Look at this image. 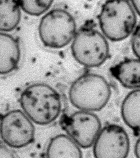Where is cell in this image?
<instances>
[{
  "instance_id": "6da1fadb",
  "label": "cell",
  "mask_w": 140,
  "mask_h": 158,
  "mask_svg": "<svg viewBox=\"0 0 140 158\" xmlns=\"http://www.w3.org/2000/svg\"><path fill=\"white\" fill-rule=\"evenodd\" d=\"M19 101L25 114L38 125L50 124L58 118L61 112L60 95L46 84H34L25 88Z\"/></svg>"
},
{
  "instance_id": "7a4b0ae2",
  "label": "cell",
  "mask_w": 140,
  "mask_h": 158,
  "mask_svg": "<svg viewBox=\"0 0 140 158\" xmlns=\"http://www.w3.org/2000/svg\"><path fill=\"white\" fill-rule=\"evenodd\" d=\"M111 94L107 81L98 74L82 75L73 83L69 92L71 104L81 110L98 111L107 105Z\"/></svg>"
},
{
  "instance_id": "3957f363",
  "label": "cell",
  "mask_w": 140,
  "mask_h": 158,
  "mask_svg": "<svg viewBox=\"0 0 140 158\" xmlns=\"http://www.w3.org/2000/svg\"><path fill=\"white\" fill-rule=\"evenodd\" d=\"M98 20L105 36L111 41H118L133 32L136 17L128 0H107L102 6Z\"/></svg>"
},
{
  "instance_id": "277c9868",
  "label": "cell",
  "mask_w": 140,
  "mask_h": 158,
  "mask_svg": "<svg viewBox=\"0 0 140 158\" xmlns=\"http://www.w3.org/2000/svg\"><path fill=\"white\" fill-rule=\"evenodd\" d=\"M71 51L77 62L87 67L102 65L109 56L106 37L92 26H85L77 31Z\"/></svg>"
},
{
  "instance_id": "5b68a950",
  "label": "cell",
  "mask_w": 140,
  "mask_h": 158,
  "mask_svg": "<svg viewBox=\"0 0 140 158\" xmlns=\"http://www.w3.org/2000/svg\"><path fill=\"white\" fill-rule=\"evenodd\" d=\"M77 32L72 15L65 10L56 9L44 15L40 22L39 35L46 47L59 49L71 42Z\"/></svg>"
},
{
  "instance_id": "8992f818",
  "label": "cell",
  "mask_w": 140,
  "mask_h": 158,
  "mask_svg": "<svg viewBox=\"0 0 140 158\" xmlns=\"http://www.w3.org/2000/svg\"><path fill=\"white\" fill-rule=\"evenodd\" d=\"M61 127L80 147L86 149L94 144L101 130L98 116L89 111L81 110L70 115L64 114Z\"/></svg>"
},
{
  "instance_id": "52a82bcc",
  "label": "cell",
  "mask_w": 140,
  "mask_h": 158,
  "mask_svg": "<svg viewBox=\"0 0 140 158\" xmlns=\"http://www.w3.org/2000/svg\"><path fill=\"white\" fill-rule=\"evenodd\" d=\"M0 135L2 140L11 148H22L33 142L35 128L25 113L19 110H13L2 117Z\"/></svg>"
},
{
  "instance_id": "ba28073f",
  "label": "cell",
  "mask_w": 140,
  "mask_h": 158,
  "mask_svg": "<svg viewBox=\"0 0 140 158\" xmlns=\"http://www.w3.org/2000/svg\"><path fill=\"white\" fill-rule=\"evenodd\" d=\"M93 147L95 158H124L130 152V138L120 125L110 124L101 130Z\"/></svg>"
},
{
  "instance_id": "9c48e42d",
  "label": "cell",
  "mask_w": 140,
  "mask_h": 158,
  "mask_svg": "<svg viewBox=\"0 0 140 158\" xmlns=\"http://www.w3.org/2000/svg\"><path fill=\"white\" fill-rule=\"evenodd\" d=\"M19 41L12 36L0 32V75H5L17 69L20 61Z\"/></svg>"
},
{
  "instance_id": "30bf717a",
  "label": "cell",
  "mask_w": 140,
  "mask_h": 158,
  "mask_svg": "<svg viewBox=\"0 0 140 158\" xmlns=\"http://www.w3.org/2000/svg\"><path fill=\"white\" fill-rule=\"evenodd\" d=\"M110 73L123 87L140 89V60L127 59L112 67Z\"/></svg>"
},
{
  "instance_id": "8fae6325",
  "label": "cell",
  "mask_w": 140,
  "mask_h": 158,
  "mask_svg": "<svg viewBox=\"0 0 140 158\" xmlns=\"http://www.w3.org/2000/svg\"><path fill=\"white\" fill-rule=\"evenodd\" d=\"M48 158H82L80 147L69 136L58 135L52 138L46 149Z\"/></svg>"
},
{
  "instance_id": "7c38bea8",
  "label": "cell",
  "mask_w": 140,
  "mask_h": 158,
  "mask_svg": "<svg viewBox=\"0 0 140 158\" xmlns=\"http://www.w3.org/2000/svg\"><path fill=\"white\" fill-rule=\"evenodd\" d=\"M121 114L128 127L140 132V89L131 91L125 97L122 104Z\"/></svg>"
},
{
  "instance_id": "4fadbf2b",
  "label": "cell",
  "mask_w": 140,
  "mask_h": 158,
  "mask_svg": "<svg viewBox=\"0 0 140 158\" xmlns=\"http://www.w3.org/2000/svg\"><path fill=\"white\" fill-rule=\"evenodd\" d=\"M20 7L17 0H0V31H13L19 24Z\"/></svg>"
},
{
  "instance_id": "5bb4252c",
  "label": "cell",
  "mask_w": 140,
  "mask_h": 158,
  "mask_svg": "<svg viewBox=\"0 0 140 158\" xmlns=\"http://www.w3.org/2000/svg\"><path fill=\"white\" fill-rule=\"evenodd\" d=\"M20 8L25 13L33 16H38L47 11L54 0H17Z\"/></svg>"
},
{
  "instance_id": "9a60e30c",
  "label": "cell",
  "mask_w": 140,
  "mask_h": 158,
  "mask_svg": "<svg viewBox=\"0 0 140 158\" xmlns=\"http://www.w3.org/2000/svg\"><path fill=\"white\" fill-rule=\"evenodd\" d=\"M131 43L134 54L140 60V25L133 31Z\"/></svg>"
},
{
  "instance_id": "2e32d148",
  "label": "cell",
  "mask_w": 140,
  "mask_h": 158,
  "mask_svg": "<svg viewBox=\"0 0 140 158\" xmlns=\"http://www.w3.org/2000/svg\"><path fill=\"white\" fill-rule=\"evenodd\" d=\"M17 154L13 150L4 146L0 145V158H16Z\"/></svg>"
},
{
  "instance_id": "e0dca14e",
  "label": "cell",
  "mask_w": 140,
  "mask_h": 158,
  "mask_svg": "<svg viewBox=\"0 0 140 158\" xmlns=\"http://www.w3.org/2000/svg\"><path fill=\"white\" fill-rule=\"evenodd\" d=\"M134 10L140 16V0H130Z\"/></svg>"
},
{
  "instance_id": "ac0fdd59",
  "label": "cell",
  "mask_w": 140,
  "mask_h": 158,
  "mask_svg": "<svg viewBox=\"0 0 140 158\" xmlns=\"http://www.w3.org/2000/svg\"><path fill=\"white\" fill-rule=\"evenodd\" d=\"M134 154L137 157L140 158V137L135 144L134 147Z\"/></svg>"
}]
</instances>
